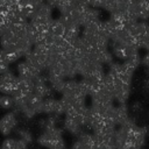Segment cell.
<instances>
[{
  "label": "cell",
  "instance_id": "obj_1",
  "mask_svg": "<svg viewBox=\"0 0 149 149\" xmlns=\"http://www.w3.org/2000/svg\"><path fill=\"white\" fill-rule=\"evenodd\" d=\"M61 139H63V136H62V129L59 127L56 126V127H52V128H47L38 136L37 144H40L42 147L50 148L55 142L59 141Z\"/></svg>",
  "mask_w": 149,
  "mask_h": 149
},
{
  "label": "cell",
  "instance_id": "obj_16",
  "mask_svg": "<svg viewBox=\"0 0 149 149\" xmlns=\"http://www.w3.org/2000/svg\"><path fill=\"white\" fill-rule=\"evenodd\" d=\"M143 88H144V91H149V79H147V80L144 81Z\"/></svg>",
  "mask_w": 149,
  "mask_h": 149
},
{
  "label": "cell",
  "instance_id": "obj_12",
  "mask_svg": "<svg viewBox=\"0 0 149 149\" xmlns=\"http://www.w3.org/2000/svg\"><path fill=\"white\" fill-rule=\"evenodd\" d=\"M45 1L47 0H22V6H27V7H30V8L35 9L38 6H41L42 3H44Z\"/></svg>",
  "mask_w": 149,
  "mask_h": 149
},
{
  "label": "cell",
  "instance_id": "obj_10",
  "mask_svg": "<svg viewBox=\"0 0 149 149\" xmlns=\"http://www.w3.org/2000/svg\"><path fill=\"white\" fill-rule=\"evenodd\" d=\"M0 107L2 109H13L14 108V98L10 94H2L0 97Z\"/></svg>",
  "mask_w": 149,
  "mask_h": 149
},
{
  "label": "cell",
  "instance_id": "obj_6",
  "mask_svg": "<svg viewBox=\"0 0 149 149\" xmlns=\"http://www.w3.org/2000/svg\"><path fill=\"white\" fill-rule=\"evenodd\" d=\"M77 143L80 149H98V140L94 134L80 133L77 136Z\"/></svg>",
  "mask_w": 149,
  "mask_h": 149
},
{
  "label": "cell",
  "instance_id": "obj_15",
  "mask_svg": "<svg viewBox=\"0 0 149 149\" xmlns=\"http://www.w3.org/2000/svg\"><path fill=\"white\" fill-rule=\"evenodd\" d=\"M141 106H142V105H141L140 102H135L132 107H133V111H135V112H136V111H140V109H141Z\"/></svg>",
  "mask_w": 149,
  "mask_h": 149
},
{
  "label": "cell",
  "instance_id": "obj_14",
  "mask_svg": "<svg viewBox=\"0 0 149 149\" xmlns=\"http://www.w3.org/2000/svg\"><path fill=\"white\" fill-rule=\"evenodd\" d=\"M142 63H143L144 66L149 70V51H147V54L143 56V58H142Z\"/></svg>",
  "mask_w": 149,
  "mask_h": 149
},
{
  "label": "cell",
  "instance_id": "obj_7",
  "mask_svg": "<svg viewBox=\"0 0 149 149\" xmlns=\"http://www.w3.org/2000/svg\"><path fill=\"white\" fill-rule=\"evenodd\" d=\"M28 144L29 143H27L21 137H19V139L7 137L2 142L1 149H28Z\"/></svg>",
  "mask_w": 149,
  "mask_h": 149
},
{
  "label": "cell",
  "instance_id": "obj_4",
  "mask_svg": "<svg viewBox=\"0 0 149 149\" xmlns=\"http://www.w3.org/2000/svg\"><path fill=\"white\" fill-rule=\"evenodd\" d=\"M17 113L14 111L7 112L0 120V130L3 136H8L17 126Z\"/></svg>",
  "mask_w": 149,
  "mask_h": 149
},
{
  "label": "cell",
  "instance_id": "obj_8",
  "mask_svg": "<svg viewBox=\"0 0 149 149\" xmlns=\"http://www.w3.org/2000/svg\"><path fill=\"white\" fill-rule=\"evenodd\" d=\"M129 119L128 115V107L126 104H119V106L115 107V113H114V122L116 126L122 125L125 121Z\"/></svg>",
  "mask_w": 149,
  "mask_h": 149
},
{
  "label": "cell",
  "instance_id": "obj_2",
  "mask_svg": "<svg viewBox=\"0 0 149 149\" xmlns=\"http://www.w3.org/2000/svg\"><path fill=\"white\" fill-rule=\"evenodd\" d=\"M42 113L48 115H63L65 114V107L61 99H55L47 97L42 104Z\"/></svg>",
  "mask_w": 149,
  "mask_h": 149
},
{
  "label": "cell",
  "instance_id": "obj_13",
  "mask_svg": "<svg viewBox=\"0 0 149 149\" xmlns=\"http://www.w3.org/2000/svg\"><path fill=\"white\" fill-rule=\"evenodd\" d=\"M140 45H141L142 49H146L147 51H149V34H148L147 36H144V37L141 40Z\"/></svg>",
  "mask_w": 149,
  "mask_h": 149
},
{
  "label": "cell",
  "instance_id": "obj_5",
  "mask_svg": "<svg viewBox=\"0 0 149 149\" xmlns=\"http://www.w3.org/2000/svg\"><path fill=\"white\" fill-rule=\"evenodd\" d=\"M84 125L81 121L80 113L77 115H65L64 118V128L72 135L78 136L81 133Z\"/></svg>",
  "mask_w": 149,
  "mask_h": 149
},
{
  "label": "cell",
  "instance_id": "obj_11",
  "mask_svg": "<svg viewBox=\"0 0 149 149\" xmlns=\"http://www.w3.org/2000/svg\"><path fill=\"white\" fill-rule=\"evenodd\" d=\"M16 133H17L19 137H21L22 140H24L27 143L30 144L33 142V135H31V133L29 130H27V129H17Z\"/></svg>",
  "mask_w": 149,
  "mask_h": 149
},
{
  "label": "cell",
  "instance_id": "obj_3",
  "mask_svg": "<svg viewBox=\"0 0 149 149\" xmlns=\"http://www.w3.org/2000/svg\"><path fill=\"white\" fill-rule=\"evenodd\" d=\"M17 79L13 72L9 70L1 72L0 76V91L2 94H12L17 88Z\"/></svg>",
  "mask_w": 149,
  "mask_h": 149
},
{
  "label": "cell",
  "instance_id": "obj_9",
  "mask_svg": "<svg viewBox=\"0 0 149 149\" xmlns=\"http://www.w3.org/2000/svg\"><path fill=\"white\" fill-rule=\"evenodd\" d=\"M49 30H50L55 36H57V37H64V36H65L66 26H65V23H64V21L62 20L61 16H59L58 19L52 20Z\"/></svg>",
  "mask_w": 149,
  "mask_h": 149
}]
</instances>
